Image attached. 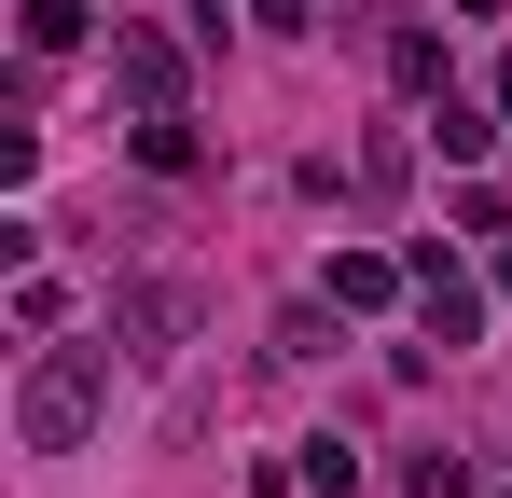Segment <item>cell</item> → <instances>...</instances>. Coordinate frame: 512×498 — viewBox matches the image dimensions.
I'll use <instances>...</instances> for the list:
<instances>
[{
  "instance_id": "cell-1",
  "label": "cell",
  "mask_w": 512,
  "mask_h": 498,
  "mask_svg": "<svg viewBox=\"0 0 512 498\" xmlns=\"http://www.w3.org/2000/svg\"><path fill=\"white\" fill-rule=\"evenodd\" d=\"M97 415H111V346H42L28 388H14V443L70 457V443H97Z\"/></svg>"
},
{
  "instance_id": "cell-9",
  "label": "cell",
  "mask_w": 512,
  "mask_h": 498,
  "mask_svg": "<svg viewBox=\"0 0 512 498\" xmlns=\"http://www.w3.org/2000/svg\"><path fill=\"white\" fill-rule=\"evenodd\" d=\"M139 166H153V180H194V125H180V111H139Z\"/></svg>"
},
{
  "instance_id": "cell-8",
  "label": "cell",
  "mask_w": 512,
  "mask_h": 498,
  "mask_svg": "<svg viewBox=\"0 0 512 498\" xmlns=\"http://www.w3.org/2000/svg\"><path fill=\"white\" fill-rule=\"evenodd\" d=\"M388 83H416V97H443V28H388Z\"/></svg>"
},
{
  "instance_id": "cell-4",
  "label": "cell",
  "mask_w": 512,
  "mask_h": 498,
  "mask_svg": "<svg viewBox=\"0 0 512 498\" xmlns=\"http://www.w3.org/2000/svg\"><path fill=\"white\" fill-rule=\"evenodd\" d=\"M499 125H512L499 97H485V111H471V97H457V83H443V97H429V153H443V166H485V153H499Z\"/></svg>"
},
{
  "instance_id": "cell-3",
  "label": "cell",
  "mask_w": 512,
  "mask_h": 498,
  "mask_svg": "<svg viewBox=\"0 0 512 498\" xmlns=\"http://www.w3.org/2000/svg\"><path fill=\"white\" fill-rule=\"evenodd\" d=\"M180 42L167 28H111V97H125V111H180Z\"/></svg>"
},
{
  "instance_id": "cell-2",
  "label": "cell",
  "mask_w": 512,
  "mask_h": 498,
  "mask_svg": "<svg viewBox=\"0 0 512 498\" xmlns=\"http://www.w3.org/2000/svg\"><path fill=\"white\" fill-rule=\"evenodd\" d=\"M402 263H416V332H429V346H443V360H457V346L485 332V291H471V263H457V249H443V236H416V249H402Z\"/></svg>"
},
{
  "instance_id": "cell-6",
  "label": "cell",
  "mask_w": 512,
  "mask_h": 498,
  "mask_svg": "<svg viewBox=\"0 0 512 498\" xmlns=\"http://www.w3.org/2000/svg\"><path fill=\"white\" fill-rule=\"evenodd\" d=\"M416 291V263H388V249H333V305L346 319H374V305H402Z\"/></svg>"
},
{
  "instance_id": "cell-5",
  "label": "cell",
  "mask_w": 512,
  "mask_h": 498,
  "mask_svg": "<svg viewBox=\"0 0 512 498\" xmlns=\"http://www.w3.org/2000/svg\"><path fill=\"white\" fill-rule=\"evenodd\" d=\"M111 332H125L139 360H167L180 332H194V291H167V277H153V291H125V305H111Z\"/></svg>"
},
{
  "instance_id": "cell-11",
  "label": "cell",
  "mask_w": 512,
  "mask_h": 498,
  "mask_svg": "<svg viewBox=\"0 0 512 498\" xmlns=\"http://www.w3.org/2000/svg\"><path fill=\"white\" fill-rule=\"evenodd\" d=\"M402 498H471V457H443V443H429L416 471H402Z\"/></svg>"
},
{
  "instance_id": "cell-7",
  "label": "cell",
  "mask_w": 512,
  "mask_h": 498,
  "mask_svg": "<svg viewBox=\"0 0 512 498\" xmlns=\"http://www.w3.org/2000/svg\"><path fill=\"white\" fill-rule=\"evenodd\" d=\"M14 42H28V56H70V42H84V0H14Z\"/></svg>"
},
{
  "instance_id": "cell-12",
  "label": "cell",
  "mask_w": 512,
  "mask_h": 498,
  "mask_svg": "<svg viewBox=\"0 0 512 498\" xmlns=\"http://www.w3.org/2000/svg\"><path fill=\"white\" fill-rule=\"evenodd\" d=\"M499 111H512V56H499Z\"/></svg>"
},
{
  "instance_id": "cell-10",
  "label": "cell",
  "mask_w": 512,
  "mask_h": 498,
  "mask_svg": "<svg viewBox=\"0 0 512 498\" xmlns=\"http://www.w3.org/2000/svg\"><path fill=\"white\" fill-rule=\"evenodd\" d=\"M291 457H305V498H346V485H360V443H291Z\"/></svg>"
},
{
  "instance_id": "cell-13",
  "label": "cell",
  "mask_w": 512,
  "mask_h": 498,
  "mask_svg": "<svg viewBox=\"0 0 512 498\" xmlns=\"http://www.w3.org/2000/svg\"><path fill=\"white\" fill-rule=\"evenodd\" d=\"M457 14H499V0H457Z\"/></svg>"
}]
</instances>
